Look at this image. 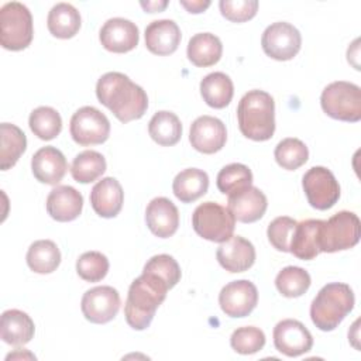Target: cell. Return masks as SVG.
<instances>
[{
	"label": "cell",
	"mask_w": 361,
	"mask_h": 361,
	"mask_svg": "<svg viewBox=\"0 0 361 361\" xmlns=\"http://www.w3.org/2000/svg\"><path fill=\"white\" fill-rule=\"evenodd\" d=\"M96 96L121 123L141 118L148 109L145 90L121 72L104 73L96 83Z\"/></svg>",
	"instance_id": "obj_1"
},
{
	"label": "cell",
	"mask_w": 361,
	"mask_h": 361,
	"mask_svg": "<svg viewBox=\"0 0 361 361\" xmlns=\"http://www.w3.org/2000/svg\"><path fill=\"white\" fill-rule=\"evenodd\" d=\"M168 285L152 274L142 272L135 278L130 288L124 305V316L128 326L134 330L147 329L159 305L165 300Z\"/></svg>",
	"instance_id": "obj_2"
},
{
	"label": "cell",
	"mask_w": 361,
	"mask_h": 361,
	"mask_svg": "<svg viewBox=\"0 0 361 361\" xmlns=\"http://www.w3.org/2000/svg\"><path fill=\"white\" fill-rule=\"evenodd\" d=\"M237 120L244 137L267 141L275 133V102L264 90H250L238 102Z\"/></svg>",
	"instance_id": "obj_3"
},
{
	"label": "cell",
	"mask_w": 361,
	"mask_h": 361,
	"mask_svg": "<svg viewBox=\"0 0 361 361\" xmlns=\"http://www.w3.org/2000/svg\"><path fill=\"white\" fill-rule=\"evenodd\" d=\"M354 293L350 285L331 282L324 285L310 305V319L322 331L334 330L354 307Z\"/></svg>",
	"instance_id": "obj_4"
},
{
	"label": "cell",
	"mask_w": 361,
	"mask_h": 361,
	"mask_svg": "<svg viewBox=\"0 0 361 361\" xmlns=\"http://www.w3.org/2000/svg\"><path fill=\"white\" fill-rule=\"evenodd\" d=\"M34 35L32 16L27 6L18 1L6 3L0 8V44L8 51L25 49Z\"/></svg>",
	"instance_id": "obj_5"
},
{
	"label": "cell",
	"mask_w": 361,
	"mask_h": 361,
	"mask_svg": "<svg viewBox=\"0 0 361 361\" xmlns=\"http://www.w3.org/2000/svg\"><path fill=\"white\" fill-rule=\"evenodd\" d=\"M361 235L360 219L355 213L341 210L329 220H322L319 231L320 252H337L353 248Z\"/></svg>",
	"instance_id": "obj_6"
},
{
	"label": "cell",
	"mask_w": 361,
	"mask_h": 361,
	"mask_svg": "<svg viewBox=\"0 0 361 361\" xmlns=\"http://www.w3.org/2000/svg\"><path fill=\"white\" fill-rule=\"evenodd\" d=\"M320 104L334 120L350 123L361 120V89L351 82L337 80L327 85L322 92Z\"/></svg>",
	"instance_id": "obj_7"
},
{
	"label": "cell",
	"mask_w": 361,
	"mask_h": 361,
	"mask_svg": "<svg viewBox=\"0 0 361 361\" xmlns=\"http://www.w3.org/2000/svg\"><path fill=\"white\" fill-rule=\"evenodd\" d=\"M192 226L202 238L221 244L233 237L235 219L228 207L216 202H204L195 209Z\"/></svg>",
	"instance_id": "obj_8"
},
{
	"label": "cell",
	"mask_w": 361,
	"mask_h": 361,
	"mask_svg": "<svg viewBox=\"0 0 361 361\" xmlns=\"http://www.w3.org/2000/svg\"><path fill=\"white\" fill-rule=\"evenodd\" d=\"M69 131L76 144L83 147L96 145L109 138L110 121L96 107L83 106L73 113Z\"/></svg>",
	"instance_id": "obj_9"
},
{
	"label": "cell",
	"mask_w": 361,
	"mask_h": 361,
	"mask_svg": "<svg viewBox=\"0 0 361 361\" xmlns=\"http://www.w3.org/2000/svg\"><path fill=\"white\" fill-rule=\"evenodd\" d=\"M307 202L317 210L333 207L340 199V185L333 172L324 166H312L302 178Z\"/></svg>",
	"instance_id": "obj_10"
},
{
	"label": "cell",
	"mask_w": 361,
	"mask_h": 361,
	"mask_svg": "<svg viewBox=\"0 0 361 361\" xmlns=\"http://www.w3.org/2000/svg\"><path fill=\"white\" fill-rule=\"evenodd\" d=\"M264 52L276 61H289L298 55L302 37L296 27L286 21L272 23L265 28L261 38Z\"/></svg>",
	"instance_id": "obj_11"
},
{
	"label": "cell",
	"mask_w": 361,
	"mask_h": 361,
	"mask_svg": "<svg viewBox=\"0 0 361 361\" xmlns=\"http://www.w3.org/2000/svg\"><path fill=\"white\" fill-rule=\"evenodd\" d=\"M121 299L113 286L102 285L86 290L82 296L80 309L86 320L94 324L109 323L120 310Z\"/></svg>",
	"instance_id": "obj_12"
},
{
	"label": "cell",
	"mask_w": 361,
	"mask_h": 361,
	"mask_svg": "<svg viewBox=\"0 0 361 361\" xmlns=\"http://www.w3.org/2000/svg\"><path fill=\"white\" fill-rule=\"evenodd\" d=\"M258 303L257 286L248 279L228 282L219 293V305L228 317H245Z\"/></svg>",
	"instance_id": "obj_13"
},
{
	"label": "cell",
	"mask_w": 361,
	"mask_h": 361,
	"mask_svg": "<svg viewBox=\"0 0 361 361\" xmlns=\"http://www.w3.org/2000/svg\"><path fill=\"white\" fill-rule=\"evenodd\" d=\"M274 344L279 353L298 357L312 350L313 337L299 320L285 319L274 327Z\"/></svg>",
	"instance_id": "obj_14"
},
{
	"label": "cell",
	"mask_w": 361,
	"mask_h": 361,
	"mask_svg": "<svg viewBox=\"0 0 361 361\" xmlns=\"http://www.w3.org/2000/svg\"><path fill=\"white\" fill-rule=\"evenodd\" d=\"M227 140V130L221 120L213 116H200L192 126L189 141L192 147L202 154H214L220 151Z\"/></svg>",
	"instance_id": "obj_15"
},
{
	"label": "cell",
	"mask_w": 361,
	"mask_h": 361,
	"mask_svg": "<svg viewBox=\"0 0 361 361\" xmlns=\"http://www.w3.org/2000/svg\"><path fill=\"white\" fill-rule=\"evenodd\" d=\"M99 39L107 51L124 54L138 45V27L123 17L109 18L100 28Z\"/></svg>",
	"instance_id": "obj_16"
},
{
	"label": "cell",
	"mask_w": 361,
	"mask_h": 361,
	"mask_svg": "<svg viewBox=\"0 0 361 361\" xmlns=\"http://www.w3.org/2000/svg\"><path fill=\"white\" fill-rule=\"evenodd\" d=\"M219 264L228 272L237 274L250 269L255 262V248L241 235H233L221 243L216 252Z\"/></svg>",
	"instance_id": "obj_17"
},
{
	"label": "cell",
	"mask_w": 361,
	"mask_h": 361,
	"mask_svg": "<svg viewBox=\"0 0 361 361\" xmlns=\"http://www.w3.org/2000/svg\"><path fill=\"white\" fill-rule=\"evenodd\" d=\"M145 221L154 235L168 238L176 233L179 226L178 207L168 197H154L145 209Z\"/></svg>",
	"instance_id": "obj_18"
},
{
	"label": "cell",
	"mask_w": 361,
	"mask_h": 361,
	"mask_svg": "<svg viewBox=\"0 0 361 361\" xmlns=\"http://www.w3.org/2000/svg\"><path fill=\"white\" fill-rule=\"evenodd\" d=\"M227 203V207L233 213L234 219L241 223H254L259 220L268 207V200L264 192L252 185L230 195Z\"/></svg>",
	"instance_id": "obj_19"
},
{
	"label": "cell",
	"mask_w": 361,
	"mask_h": 361,
	"mask_svg": "<svg viewBox=\"0 0 361 361\" xmlns=\"http://www.w3.org/2000/svg\"><path fill=\"white\" fill-rule=\"evenodd\" d=\"M31 169L41 183L58 185L68 171V162L58 148L42 147L32 155Z\"/></svg>",
	"instance_id": "obj_20"
},
{
	"label": "cell",
	"mask_w": 361,
	"mask_h": 361,
	"mask_svg": "<svg viewBox=\"0 0 361 361\" xmlns=\"http://www.w3.org/2000/svg\"><path fill=\"white\" fill-rule=\"evenodd\" d=\"M124 202V192L116 178L107 176L99 180L90 192V204L93 210L104 219L116 217Z\"/></svg>",
	"instance_id": "obj_21"
},
{
	"label": "cell",
	"mask_w": 361,
	"mask_h": 361,
	"mask_svg": "<svg viewBox=\"0 0 361 361\" xmlns=\"http://www.w3.org/2000/svg\"><path fill=\"white\" fill-rule=\"evenodd\" d=\"M83 207V196L75 188L59 185L47 197V212L56 221H72L79 217Z\"/></svg>",
	"instance_id": "obj_22"
},
{
	"label": "cell",
	"mask_w": 361,
	"mask_h": 361,
	"mask_svg": "<svg viewBox=\"0 0 361 361\" xmlns=\"http://www.w3.org/2000/svg\"><path fill=\"white\" fill-rule=\"evenodd\" d=\"M180 30L173 20H155L145 28V47L155 55L173 54L180 42Z\"/></svg>",
	"instance_id": "obj_23"
},
{
	"label": "cell",
	"mask_w": 361,
	"mask_h": 361,
	"mask_svg": "<svg viewBox=\"0 0 361 361\" xmlns=\"http://www.w3.org/2000/svg\"><path fill=\"white\" fill-rule=\"evenodd\" d=\"M35 326L32 319L23 310L8 309L3 312L0 322V336L6 344L24 345L34 337Z\"/></svg>",
	"instance_id": "obj_24"
},
{
	"label": "cell",
	"mask_w": 361,
	"mask_h": 361,
	"mask_svg": "<svg viewBox=\"0 0 361 361\" xmlns=\"http://www.w3.org/2000/svg\"><path fill=\"white\" fill-rule=\"evenodd\" d=\"M322 220L307 219L296 224L289 252H292L296 258L303 261H310L320 254L319 247V231H320Z\"/></svg>",
	"instance_id": "obj_25"
},
{
	"label": "cell",
	"mask_w": 361,
	"mask_h": 361,
	"mask_svg": "<svg viewBox=\"0 0 361 361\" xmlns=\"http://www.w3.org/2000/svg\"><path fill=\"white\" fill-rule=\"evenodd\" d=\"M188 59L199 66L207 68L217 63L223 54V44L219 37L212 32L195 34L188 44Z\"/></svg>",
	"instance_id": "obj_26"
},
{
	"label": "cell",
	"mask_w": 361,
	"mask_h": 361,
	"mask_svg": "<svg viewBox=\"0 0 361 361\" xmlns=\"http://www.w3.org/2000/svg\"><path fill=\"white\" fill-rule=\"evenodd\" d=\"M209 189V176L204 171L197 168H188L180 171L173 182V195L182 203H192L202 197Z\"/></svg>",
	"instance_id": "obj_27"
},
{
	"label": "cell",
	"mask_w": 361,
	"mask_h": 361,
	"mask_svg": "<svg viewBox=\"0 0 361 361\" xmlns=\"http://www.w3.org/2000/svg\"><path fill=\"white\" fill-rule=\"evenodd\" d=\"M200 94L207 106L213 109H224L233 99L234 86L228 75L223 72H212L202 79Z\"/></svg>",
	"instance_id": "obj_28"
},
{
	"label": "cell",
	"mask_w": 361,
	"mask_h": 361,
	"mask_svg": "<svg viewBox=\"0 0 361 361\" xmlns=\"http://www.w3.org/2000/svg\"><path fill=\"white\" fill-rule=\"evenodd\" d=\"M80 14L69 3H56L48 13L47 25L49 32L61 39L76 35L80 28Z\"/></svg>",
	"instance_id": "obj_29"
},
{
	"label": "cell",
	"mask_w": 361,
	"mask_h": 361,
	"mask_svg": "<svg viewBox=\"0 0 361 361\" xmlns=\"http://www.w3.org/2000/svg\"><path fill=\"white\" fill-rule=\"evenodd\" d=\"M151 138L162 147L175 145L182 137V124L178 116L172 111H157L148 123Z\"/></svg>",
	"instance_id": "obj_30"
},
{
	"label": "cell",
	"mask_w": 361,
	"mask_h": 361,
	"mask_svg": "<svg viewBox=\"0 0 361 361\" xmlns=\"http://www.w3.org/2000/svg\"><path fill=\"white\" fill-rule=\"evenodd\" d=\"M27 265L37 274H51L61 264V251L51 240H37L27 251Z\"/></svg>",
	"instance_id": "obj_31"
},
{
	"label": "cell",
	"mask_w": 361,
	"mask_h": 361,
	"mask_svg": "<svg viewBox=\"0 0 361 361\" xmlns=\"http://www.w3.org/2000/svg\"><path fill=\"white\" fill-rule=\"evenodd\" d=\"M1 151H0V166L1 171H7L14 166L27 148L25 134L20 127L10 123H1Z\"/></svg>",
	"instance_id": "obj_32"
},
{
	"label": "cell",
	"mask_w": 361,
	"mask_h": 361,
	"mask_svg": "<svg viewBox=\"0 0 361 361\" xmlns=\"http://www.w3.org/2000/svg\"><path fill=\"white\" fill-rule=\"evenodd\" d=\"M106 171L104 157L93 149L78 154L71 165V175L79 183H90L100 178Z\"/></svg>",
	"instance_id": "obj_33"
},
{
	"label": "cell",
	"mask_w": 361,
	"mask_h": 361,
	"mask_svg": "<svg viewBox=\"0 0 361 361\" xmlns=\"http://www.w3.org/2000/svg\"><path fill=\"white\" fill-rule=\"evenodd\" d=\"M312 283L310 275L300 267H285L275 278L278 292L285 298H299L307 292Z\"/></svg>",
	"instance_id": "obj_34"
},
{
	"label": "cell",
	"mask_w": 361,
	"mask_h": 361,
	"mask_svg": "<svg viewBox=\"0 0 361 361\" xmlns=\"http://www.w3.org/2000/svg\"><path fill=\"white\" fill-rule=\"evenodd\" d=\"M28 124L34 135L41 140H52L62 130V118L59 113L49 106H39L30 114Z\"/></svg>",
	"instance_id": "obj_35"
},
{
	"label": "cell",
	"mask_w": 361,
	"mask_h": 361,
	"mask_svg": "<svg viewBox=\"0 0 361 361\" xmlns=\"http://www.w3.org/2000/svg\"><path fill=\"white\" fill-rule=\"evenodd\" d=\"M217 189L223 195H233L252 185V172L244 164H228L217 173Z\"/></svg>",
	"instance_id": "obj_36"
},
{
	"label": "cell",
	"mask_w": 361,
	"mask_h": 361,
	"mask_svg": "<svg viewBox=\"0 0 361 361\" xmlns=\"http://www.w3.org/2000/svg\"><path fill=\"white\" fill-rule=\"evenodd\" d=\"M275 161L288 171L300 168L309 158V149L299 138H283L275 147Z\"/></svg>",
	"instance_id": "obj_37"
},
{
	"label": "cell",
	"mask_w": 361,
	"mask_h": 361,
	"mask_svg": "<svg viewBox=\"0 0 361 361\" xmlns=\"http://www.w3.org/2000/svg\"><path fill=\"white\" fill-rule=\"evenodd\" d=\"M109 259L99 251L83 252L76 261V272L86 282H99L109 272Z\"/></svg>",
	"instance_id": "obj_38"
},
{
	"label": "cell",
	"mask_w": 361,
	"mask_h": 361,
	"mask_svg": "<svg viewBox=\"0 0 361 361\" xmlns=\"http://www.w3.org/2000/svg\"><path fill=\"white\" fill-rule=\"evenodd\" d=\"M142 272H148L164 281L172 289L180 281V268L176 259L168 254H158L151 257L144 265Z\"/></svg>",
	"instance_id": "obj_39"
},
{
	"label": "cell",
	"mask_w": 361,
	"mask_h": 361,
	"mask_svg": "<svg viewBox=\"0 0 361 361\" xmlns=\"http://www.w3.org/2000/svg\"><path fill=\"white\" fill-rule=\"evenodd\" d=\"M231 348L243 355L255 354L265 345V334L261 329L254 326L238 327L230 337Z\"/></svg>",
	"instance_id": "obj_40"
},
{
	"label": "cell",
	"mask_w": 361,
	"mask_h": 361,
	"mask_svg": "<svg viewBox=\"0 0 361 361\" xmlns=\"http://www.w3.org/2000/svg\"><path fill=\"white\" fill-rule=\"evenodd\" d=\"M296 224L298 221L288 216H279L269 223L267 235L274 248L282 252H289V245Z\"/></svg>",
	"instance_id": "obj_41"
},
{
	"label": "cell",
	"mask_w": 361,
	"mask_h": 361,
	"mask_svg": "<svg viewBox=\"0 0 361 361\" xmlns=\"http://www.w3.org/2000/svg\"><path fill=\"white\" fill-rule=\"evenodd\" d=\"M221 16L233 23L251 20L258 11L257 0H221L219 3Z\"/></svg>",
	"instance_id": "obj_42"
},
{
	"label": "cell",
	"mask_w": 361,
	"mask_h": 361,
	"mask_svg": "<svg viewBox=\"0 0 361 361\" xmlns=\"http://www.w3.org/2000/svg\"><path fill=\"white\" fill-rule=\"evenodd\" d=\"M180 6H183L189 13H193V14H197V13H203L209 6H210V1L209 0H192V1H186V0H180L179 1Z\"/></svg>",
	"instance_id": "obj_43"
},
{
	"label": "cell",
	"mask_w": 361,
	"mask_h": 361,
	"mask_svg": "<svg viewBox=\"0 0 361 361\" xmlns=\"http://www.w3.org/2000/svg\"><path fill=\"white\" fill-rule=\"evenodd\" d=\"M166 4H168V1H147V3H144V1H141V7L145 10V11H148V13H155V11H161V10H164L165 7H166Z\"/></svg>",
	"instance_id": "obj_44"
}]
</instances>
